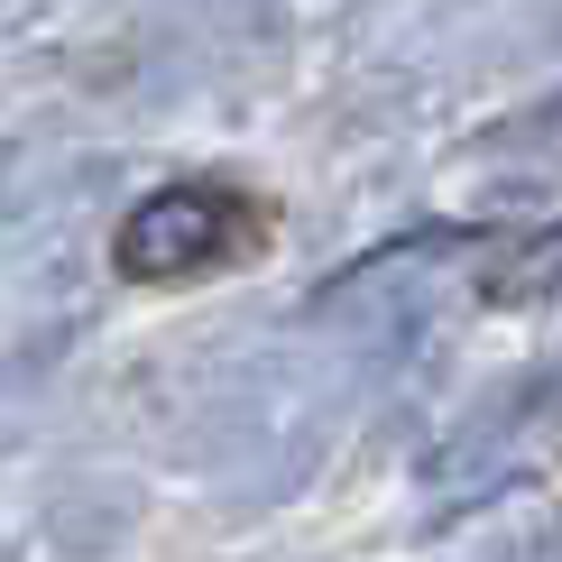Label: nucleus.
<instances>
[{
  "label": "nucleus",
  "instance_id": "f257e3e1",
  "mask_svg": "<svg viewBox=\"0 0 562 562\" xmlns=\"http://www.w3.org/2000/svg\"><path fill=\"white\" fill-rule=\"evenodd\" d=\"M222 231V194H203V184H167L157 203H138L130 231H121V268L130 277H176L194 268L203 249H213Z\"/></svg>",
  "mask_w": 562,
  "mask_h": 562
},
{
  "label": "nucleus",
  "instance_id": "f03ea898",
  "mask_svg": "<svg viewBox=\"0 0 562 562\" xmlns=\"http://www.w3.org/2000/svg\"><path fill=\"white\" fill-rule=\"evenodd\" d=\"M553 286H562V222H553L535 249H517V259L498 268V286H488V295H498V304H526V295H553Z\"/></svg>",
  "mask_w": 562,
  "mask_h": 562
}]
</instances>
